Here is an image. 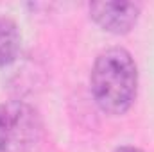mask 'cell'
I'll list each match as a JSON object with an SVG mask.
<instances>
[{
    "mask_svg": "<svg viewBox=\"0 0 154 152\" xmlns=\"http://www.w3.org/2000/svg\"><path fill=\"white\" fill-rule=\"evenodd\" d=\"M91 93L97 106L108 114H124L136 97L138 70L133 56L120 47L99 54L91 70Z\"/></svg>",
    "mask_w": 154,
    "mask_h": 152,
    "instance_id": "1",
    "label": "cell"
},
{
    "mask_svg": "<svg viewBox=\"0 0 154 152\" xmlns=\"http://www.w3.org/2000/svg\"><path fill=\"white\" fill-rule=\"evenodd\" d=\"M43 136V120L32 106L20 100L0 104V152H38Z\"/></svg>",
    "mask_w": 154,
    "mask_h": 152,
    "instance_id": "2",
    "label": "cell"
},
{
    "mask_svg": "<svg viewBox=\"0 0 154 152\" xmlns=\"http://www.w3.org/2000/svg\"><path fill=\"white\" fill-rule=\"evenodd\" d=\"M140 9L136 2H93L90 4V16L102 31L125 34L136 25Z\"/></svg>",
    "mask_w": 154,
    "mask_h": 152,
    "instance_id": "3",
    "label": "cell"
},
{
    "mask_svg": "<svg viewBox=\"0 0 154 152\" xmlns=\"http://www.w3.org/2000/svg\"><path fill=\"white\" fill-rule=\"evenodd\" d=\"M22 36L18 25L5 16H0V68L13 63L20 52Z\"/></svg>",
    "mask_w": 154,
    "mask_h": 152,
    "instance_id": "4",
    "label": "cell"
},
{
    "mask_svg": "<svg viewBox=\"0 0 154 152\" xmlns=\"http://www.w3.org/2000/svg\"><path fill=\"white\" fill-rule=\"evenodd\" d=\"M115 152H143V150H140V149H136V147H120V149H116Z\"/></svg>",
    "mask_w": 154,
    "mask_h": 152,
    "instance_id": "5",
    "label": "cell"
}]
</instances>
